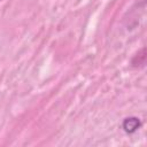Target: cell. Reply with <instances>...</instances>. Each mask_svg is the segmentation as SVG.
Wrapping results in <instances>:
<instances>
[{
	"instance_id": "6da1fadb",
	"label": "cell",
	"mask_w": 147,
	"mask_h": 147,
	"mask_svg": "<svg viewBox=\"0 0 147 147\" xmlns=\"http://www.w3.org/2000/svg\"><path fill=\"white\" fill-rule=\"evenodd\" d=\"M141 126V122L138 117H127L123 121L122 127L126 133H133Z\"/></svg>"
},
{
	"instance_id": "7a4b0ae2",
	"label": "cell",
	"mask_w": 147,
	"mask_h": 147,
	"mask_svg": "<svg viewBox=\"0 0 147 147\" xmlns=\"http://www.w3.org/2000/svg\"><path fill=\"white\" fill-rule=\"evenodd\" d=\"M145 60H146V52L145 48H142L140 52H138V54H136L131 61L132 67L138 68V67H142L145 64Z\"/></svg>"
}]
</instances>
